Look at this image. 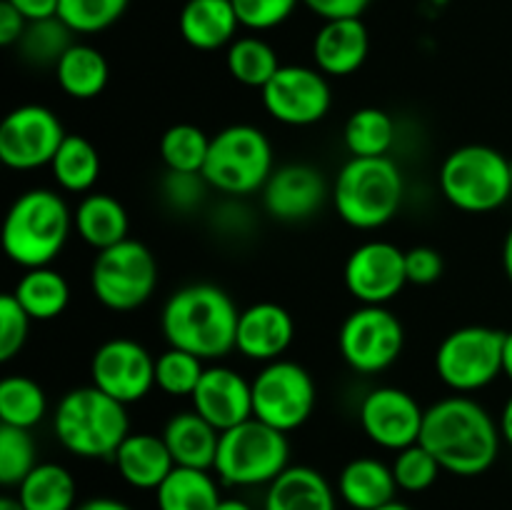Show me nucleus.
Here are the masks:
<instances>
[{
	"instance_id": "864d4df0",
	"label": "nucleus",
	"mask_w": 512,
	"mask_h": 510,
	"mask_svg": "<svg viewBox=\"0 0 512 510\" xmlns=\"http://www.w3.org/2000/svg\"><path fill=\"white\" fill-rule=\"evenodd\" d=\"M503 268H505V275H508V280L512 283V228L508 230L503 243Z\"/></svg>"
},
{
	"instance_id": "6e6552de",
	"label": "nucleus",
	"mask_w": 512,
	"mask_h": 510,
	"mask_svg": "<svg viewBox=\"0 0 512 510\" xmlns=\"http://www.w3.org/2000/svg\"><path fill=\"white\" fill-rule=\"evenodd\" d=\"M273 170V145L255 125H228L210 138L203 168L210 188L228 195H250L263 190Z\"/></svg>"
},
{
	"instance_id": "37998d69",
	"label": "nucleus",
	"mask_w": 512,
	"mask_h": 510,
	"mask_svg": "<svg viewBox=\"0 0 512 510\" xmlns=\"http://www.w3.org/2000/svg\"><path fill=\"white\" fill-rule=\"evenodd\" d=\"M303 0H233L235 13L243 28L270 30L283 25Z\"/></svg>"
},
{
	"instance_id": "7ed1b4c3",
	"label": "nucleus",
	"mask_w": 512,
	"mask_h": 510,
	"mask_svg": "<svg viewBox=\"0 0 512 510\" xmlns=\"http://www.w3.org/2000/svg\"><path fill=\"white\" fill-rule=\"evenodd\" d=\"M70 228H75L73 213L60 193L28 190L15 198L5 215L3 250L20 268H45L65 248Z\"/></svg>"
},
{
	"instance_id": "09e8293b",
	"label": "nucleus",
	"mask_w": 512,
	"mask_h": 510,
	"mask_svg": "<svg viewBox=\"0 0 512 510\" xmlns=\"http://www.w3.org/2000/svg\"><path fill=\"white\" fill-rule=\"evenodd\" d=\"M15 10H20L28 23L33 20H45V18H55L58 15V3L60 0H8Z\"/></svg>"
},
{
	"instance_id": "c85d7f7f",
	"label": "nucleus",
	"mask_w": 512,
	"mask_h": 510,
	"mask_svg": "<svg viewBox=\"0 0 512 510\" xmlns=\"http://www.w3.org/2000/svg\"><path fill=\"white\" fill-rule=\"evenodd\" d=\"M155 500L158 510H218L223 498L208 470L175 465L173 473L155 490Z\"/></svg>"
},
{
	"instance_id": "c03bdc74",
	"label": "nucleus",
	"mask_w": 512,
	"mask_h": 510,
	"mask_svg": "<svg viewBox=\"0 0 512 510\" xmlns=\"http://www.w3.org/2000/svg\"><path fill=\"white\" fill-rule=\"evenodd\" d=\"M208 188L210 185L203 178V173H173V170H168L163 180V198L168 200L170 208L190 213L203 203Z\"/></svg>"
},
{
	"instance_id": "58836bf2",
	"label": "nucleus",
	"mask_w": 512,
	"mask_h": 510,
	"mask_svg": "<svg viewBox=\"0 0 512 510\" xmlns=\"http://www.w3.org/2000/svg\"><path fill=\"white\" fill-rule=\"evenodd\" d=\"M130 0H60L58 18L73 33H100L123 18Z\"/></svg>"
},
{
	"instance_id": "39448f33",
	"label": "nucleus",
	"mask_w": 512,
	"mask_h": 510,
	"mask_svg": "<svg viewBox=\"0 0 512 510\" xmlns=\"http://www.w3.org/2000/svg\"><path fill=\"white\" fill-rule=\"evenodd\" d=\"M405 180L388 158H350L333 185V205L340 218L358 230L383 228L398 215Z\"/></svg>"
},
{
	"instance_id": "f8f14e48",
	"label": "nucleus",
	"mask_w": 512,
	"mask_h": 510,
	"mask_svg": "<svg viewBox=\"0 0 512 510\" xmlns=\"http://www.w3.org/2000/svg\"><path fill=\"white\" fill-rule=\"evenodd\" d=\"M338 345L355 373H383L403 353L405 328L385 305H360L340 325Z\"/></svg>"
},
{
	"instance_id": "bb28decb",
	"label": "nucleus",
	"mask_w": 512,
	"mask_h": 510,
	"mask_svg": "<svg viewBox=\"0 0 512 510\" xmlns=\"http://www.w3.org/2000/svg\"><path fill=\"white\" fill-rule=\"evenodd\" d=\"M75 230L95 250L113 248L128 240L130 218L125 205L108 193H90L78 203L73 213Z\"/></svg>"
},
{
	"instance_id": "1a4fd4ad",
	"label": "nucleus",
	"mask_w": 512,
	"mask_h": 510,
	"mask_svg": "<svg viewBox=\"0 0 512 510\" xmlns=\"http://www.w3.org/2000/svg\"><path fill=\"white\" fill-rule=\"evenodd\" d=\"M158 285V263L148 245L123 240L113 248L98 250L90 268V288L95 300L115 313H130L150 300Z\"/></svg>"
},
{
	"instance_id": "f257e3e1",
	"label": "nucleus",
	"mask_w": 512,
	"mask_h": 510,
	"mask_svg": "<svg viewBox=\"0 0 512 510\" xmlns=\"http://www.w3.org/2000/svg\"><path fill=\"white\" fill-rule=\"evenodd\" d=\"M500 425L468 395L443 398L425 410L420 443L435 455L440 468L473 478L493 468L500 453Z\"/></svg>"
},
{
	"instance_id": "4468645a",
	"label": "nucleus",
	"mask_w": 512,
	"mask_h": 510,
	"mask_svg": "<svg viewBox=\"0 0 512 510\" xmlns=\"http://www.w3.org/2000/svg\"><path fill=\"white\" fill-rule=\"evenodd\" d=\"M260 93L270 118L295 128L320 123L333 105L328 78L308 65H280Z\"/></svg>"
},
{
	"instance_id": "4d7b16f0",
	"label": "nucleus",
	"mask_w": 512,
	"mask_h": 510,
	"mask_svg": "<svg viewBox=\"0 0 512 510\" xmlns=\"http://www.w3.org/2000/svg\"><path fill=\"white\" fill-rule=\"evenodd\" d=\"M378 510H413V508H410V505H405V503H398V500H393V503L383 505V508H378Z\"/></svg>"
},
{
	"instance_id": "a19ab883",
	"label": "nucleus",
	"mask_w": 512,
	"mask_h": 510,
	"mask_svg": "<svg viewBox=\"0 0 512 510\" xmlns=\"http://www.w3.org/2000/svg\"><path fill=\"white\" fill-rule=\"evenodd\" d=\"M390 468H393L395 483L405 493H423V490H428L438 480L440 470H443L438 460H435V455L420 440L415 445L398 450Z\"/></svg>"
},
{
	"instance_id": "de8ad7c7",
	"label": "nucleus",
	"mask_w": 512,
	"mask_h": 510,
	"mask_svg": "<svg viewBox=\"0 0 512 510\" xmlns=\"http://www.w3.org/2000/svg\"><path fill=\"white\" fill-rule=\"evenodd\" d=\"M25 28H28V20L20 15V10H15L8 0L0 3V45L10 48V45H18L23 38Z\"/></svg>"
},
{
	"instance_id": "a211bd4d",
	"label": "nucleus",
	"mask_w": 512,
	"mask_h": 510,
	"mask_svg": "<svg viewBox=\"0 0 512 510\" xmlns=\"http://www.w3.org/2000/svg\"><path fill=\"white\" fill-rule=\"evenodd\" d=\"M328 185L323 173L308 163H288L275 168L263 185V205L268 215L283 223L308 220L323 208Z\"/></svg>"
},
{
	"instance_id": "423d86ee",
	"label": "nucleus",
	"mask_w": 512,
	"mask_h": 510,
	"mask_svg": "<svg viewBox=\"0 0 512 510\" xmlns=\"http://www.w3.org/2000/svg\"><path fill=\"white\" fill-rule=\"evenodd\" d=\"M440 190L458 210L490 213L512 195L510 158L490 145H463L440 165Z\"/></svg>"
},
{
	"instance_id": "8fccbe9b",
	"label": "nucleus",
	"mask_w": 512,
	"mask_h": 510,
	"mask_svg": "<svg viewBox=\"0 0 512 510\" xmlns=\"http://www.w3.org/2000/svg\"><path fill=\"white\" fill-rule=\"evenodd\" d=\"M75 510H133L130 505H125L123 500L115 498H90L85 503L75 505Z\"/></svg>"
},
{
	"instance_id": "dca6fc26",
	"label": "nucleus",
	"mask_w": 512,
	"mask_h": 510,
	"mask_svg": "<svg viewBox=\"0 0 512 510\" xmlns=\"http://www.w3.org/2000/svg\"><path fill=\"white\" fill-rule=\"evenodd\" d=\"M345 288L360 305H385L408 285L405 250L388 240H368L348 255Z\"/></svg>"
},
{
	"instance_id": "e433bc0d",
	"label": "nucleus",
	"mask_w": 512,
	"mask_h": 510,
	"mask_svg": "<svg viewBox=\"0 0 512 510\" xmlns=\"http://www.w3.org/2000/svg\"><path fill=\"white\" fill-rule=\"evenodd\" d=\"M73 30L55 15V18L33 20L20 38V53L33 65H58L65 50L73 45Z\"/></svg>"
},
{
	"instance_id": "3c124183",
	"label": "nucleus",
	"mask_w": 512,
	"mask_h": 510,
	"mask_svg": "<svg viewBox=\"0 0 512 510\" xmlns=\"http://www.w3.org/2000/svg\"><path fill=\"white\" fill-rule=\"evenodd\" d=\"M500 433H503V440L512 448V395L505 403L503 413H500Z\"/></svg>"
},
{
	"instance_id": "5701e85b",
	"label": "nucleus",
	"mask_w": 512,
	"mask_h": 510,
	"mask_svg": "<svg viewBox=\"0 0 512 510\" xmlns=\"http://www.w3.org/2000/svg\"><path fill=\"white\" fill-rule=\"evenodd\" d=\"M163 440L173 455L175 465L180 468H198L210 470L215 468V455L220 445V430L210 425L195 410H183L175 413L165 423Z\"/></svg>"
},
{
	"instance_id": "c756f323",
	"label": "nucleus",
	"mask_w": 512,
	"mask_h": 510,
	"mask_svg": "<svg viewBox=\"0 0 512 510\" xmlns=\"http://www.w3.org/2000/svg\"><path fill=\"white\" fill-rule=\"evenodd\" d=\"M75 478L58 463H38L18 485L25 510H75Z\"/></svg>"
},
{
	"instance_id": "5fc2aeb1",
	"label": "nucleus",
	"mask_w": 512,
	"mask_h": 510,
	"mask_svg": "<svg viewBox=\"0 0 512 510\" xmlns=\"http://www.w3.org/2000/svg\"><path fill=\"white\" fill-rule=\"evenodd\" d=\"M218 510H253V508H250V505L245 503V500H238V498H223V500H220Z\"/></svg>"
},
{
	"instance_id": "b1692460",
	"label": "nucleus",
	"mask_w": 512,
	"mask_h": 510,
	"mask_svg": "<svg viewBox=\"0 0 512 510\" xmlns=\"http://www.w3.org/2000/svg\"><path fill=\"white\" fill-rule=\"evenodd\" d=\"M180 35L195 50H218L230 45L238 33L233 0H188L180 10Z\"/></svg>"
},
{
	"instance_id": "9d476101",
	"label": "nucleus",
	"mask_w": 512,
	"mask_h": 510,
	"mask_svg": "<svg viewBox=\"0 0 512 510\" xmlns=\"http://www.w3.org/2000/svg\"><path fill=\"white\" fill-rule=\"evenodd\" d=\"M503 330L465 325L435 350V373L455 393H475L503 373Z\"/></svg>"
},
{
	"instance_id": "4c0bfd02",
	"label": "nucleus",
	"mask_w": 512,
	"mask_h": 510,
	"mask_svg": "<svg viewBox=\"0 0 512 510\" xmlns=\"http://www.w3.org/2000/svg\"><path fill=\"white\" fill-rule=\"evenodd\" d=\"M205 373L203 358L180 348H168L155 358V388L173 398H190Z\"/></svg>"
},
{
	"instance_id": "9b49d317",
	"label": "nucleus",
	"mask_w": 512,
	"mask_h": 510,
	"mask_svg": "<svg viewBox=\"0 0 512 510\" xmlns=\"http://www.w3.org/2000/svg\"><path fill=\"white\" fill-rule=\"evenodd\" d=\"M315 380L293 360H273L253 380V418L280 433L308 423L315 410Z\"/></svg>"
},
{
	"instance_id": "0eeeda50",
	"label": "nucleus",
	"mask_w": 512,
	"mask_h": 510,
	"mask_svg": "<svg viewBox=\"0 0 512 510\" xmlns=\"http://www.w3.org/2000/svg\"><path fill=\"white\" fill-rule=\"evenodd\" d=\"M290 465L288 435L250 418L220 433L215 473L225 485H270Z\"/></svg>"
},
{
	"instance_id": "f3484780",
	"label": "nucleus",
	"mask_w": 512,
	"mask_h": 510,
	"mask_svg": "<svg viewBox=\"0 0 512 510\" xmlns=\"http://www.w3.org/2000/svg\"><path fill=\"white\" fill-rule=\"evenodd\" d=\"M425 410L408 390L383 385L370 390L360 403V425L375 445L385 450H403L420 440Z\"/></svg>"
},
{
	"instance_id": "79ce46f5",
	"label": "nucleus",
	"mask_w": 512,
	"mask_h": 510,
	"mask_svg": "<svg viewBox=\"0 0 512 510\" xmlns=\"http://www.w3.org/2000/svg\"><path fill=\"white\" fill-rule=\"evenodd\" d=\"M30 320L13 293L0 295V360H13L23 350Z\"/></svg>"
},
{
	"instance_id": "49530a36",
	"label": "nucleus",
	"mask_w": 512,
	"mask_h": 510,
	"mask_svg": "<svg viewBox=\"0 0 512 510\" xmlns=\"http://www.w3.org/2000/svg\"><path fill=\"white\" fill-rule=\"evenodd\" d=\"M305 8L323 20L360 18L368 10L370 0H303Z\"/></svg>"
},
{
	"instance_id": "412c9836",
	"label": "nucleus",
	"mask_w": 512,
	"mask_h": 510,
	"mask_svg": "<svg viewBox=\"0 0 512 510\" xmlns=\"http://www.w3.org/2000/svg\"><path fill=\"white\" fill-rule=\"evenodd\" d=\"M370 53L368 28L360 18L323 20L313 40L315 68L323 75H353Z\"/></svg>"
},
{
	"instance_id": "2eb2a0df",
	"label": "nucleus",
	"mask_w": 512,
	"mask_h": 510,
	"mask_svg": "<svg viewBox=\"0 0 512 510\" xmlns=\"http://www.w3.org/2000/svg\"><path fill=\"white\" fill-rule=\"evenodd\" d=\"M90 380L120 403H138L155 388V358L138 340H105L90 360Z\"/></svg>"
},
{
	"instance_id": "13d9d810",
	"label": "nucleus",
	"mask_w": 512,
	"mask_h": 510,
	"mask_svg": "<svg viewBox=\"0 0 512 510\" xmlns=\"http://www.w3.org/2000/svg\"><path fill=\"white\" fill-rule=\"evenodd\" d=\"M510 178H512V158H510Z\"/></svg>"
},
{
	"instance_id": "ddd939ff",
	"label": "nucleus",
	"mask_w": 512,
	"mask_h": 510,
	"mask_svg": "<svg viewBox=\"0 0 512 510\" xmlns=\"http://www.w3.org/2000/svg\"><path fill=\"white\" fill-rule=\"evenodd\" d=\"M58 115L45 105H20L0 125V160L13 170H35L53 163L65 140Z\"/></svg>"
},
{
	"instance_id": "a18cd8bd",
	"label": "nucleus",
	"mask_w": 512,
	"mask_h": 510,
	"mask_svg": "<svg viewBox=\"0 0 512 510\" xmlns=\"http://www.w3.org/2000/svg\"><path fill=\"white\" fill-rule=\"evenodd\" d=\"M443 255L428 245H418V248L405 250V273H408V283L413 285H430L440 280L443 275Z\"/></svg>"
},
{
	"instance_id": "a878e982",
	"label": "nucleus",
	"mask_w": 512,
	"mask_h": 510,
	"mask_svg": "<svg viewBox=\"0 0 512 510\" xmlns=\"http://www.w3.org/2000/svg\"><path fill=\"white\" fill-rule=\"evenodd\" d=\"M340 498L353 510H378L393 503L398 483L390 465L378 458H355L343 468L338 480Z\"/></svg>"
},
{
	"instance_id": "6e6d98bb",
	"label": "nucleus",
	"mask_w": 512,
	"mask_h": 510,
	"mask_svg": "<svg viewBox=\"0 0 512 510\" xmlns=\"http://www.w3.org/2000/svg\"><path fill=\"white\" fill-rule=\"evenodd\" d=\"M0 510H25V508L20 505L18 498H10V495H5V498H0Z\"/></svg>"
},
{
	"instance_id": "f704fd0d",
	"label": "nucleus",
	"mask_w": 512,
	"mask_h": 510,
	"mask_svg": "<svg viewBox=\"0 0 512 510\" xmlns=\"http://www.w3.org/2000/svg\"><path fill=\"white\" fill-rule=\"evenodd\" d=\"M395 140V123L385 110L360 108L345 123V145L353 158H380Z\"/></svg>"
},
{
	"instance_id": "c9c22d12",
	"label": "nucleus",
	"mask_w": 512,
	"mask_h": 510,
	"mask_svg": "<svg viewBox=\"0 0 512 510\" xmlns=\"http://www.w3.org/2000/svg\"><path fill=\"white\" fill-rule=\"evenodd\" d=\"M210 138L193 123H178L160 138V158L173 173H203Z\"/></svg>"
},
{
	"instance_id": "72a5a7b5",
	"label": "nucleus",
	"mask_w": 512,
	"mask_h": 510,
	"mask_svg": "<svg viewBox=\"0 0 512 510\" xmlns=\"http://www.w3.org/2000/svg\"><path fill=\"white\" fill-rule=\"evenodd\" d=\"M278 70V53H275L273 45L265 43L263 38L245 35V38H235L233 43H230L228 73L233 75L240 85L263 90Z\"/></svg>"
},
{
	"instance_id": "20e7f679",
	"label": "nucleus",
	"mask_w": 512,
	"mask_h": 510,
	"mask_svg": "<svg viewBox=\"0 0 512 510\" xmlns=\"http://www.w3.org/2000/svg\"><path fill=\"white\" fill-rule=\"evenodd\" d=\"M55 438L80 458H113L130 435L125 403L110 398L95 385L63 395L53 415Z\"/></svg>"
},
{
	"instance_id": "ea45409f",
	"label": "nucleus",
	"mask_w": 512,
	"mask_h": 510,
	"mask_svg": "<svg viewBox=\"0 0 512 510\" xmlns=\"http://www.w3.org/2000/svg\"><path fill=\"white\" fill-rule=\"evenodd\" d=\"M35 465V443L28 430L0 425V483L18 488Z\"/></svg>"
},
{
	"instance_id": "2f4dec72",
	"label": "nucleus",
	"mask_w": 512,
	"mask_h": 510,
	"mask_svg": "<svg viewBox=\"0 0 512 510\" xmlns=\"http://www.w3.org/2000/svg\"><path fill=\"white\" fill-rule=\"evenodd\" d=\"M50 170H53L55 183L63 190L88 193L100 175V155L83 135H65L63 145L50 163Z\"/></svg>"
},
{
	"instance_id": "393cba45",
	"label": "nucleus",
	"mask_w": 512,
	"mask_h": 510,
	"mask_svg": "<svg viewBox=\"0 0 512 510\" xmlns=\"http://www.w3.org/2000/svg\"><path fill=\"white\" fill-rule=\"evenodd\" d=\"M265 510H335V493L310 465H288L268 485Z\"/></svg>"
},
{
	"instance_id": "aec40b11",
	"label": "nucleus",
	"mask_w": 512,
	"mask_h": 510,
	"mask_svg": "<svg viewBox=\"0 0 512 510\" xmlns=\"http://www.w3.org/2000/svg\"><path fill=\"white\" fill-rule=\"evenodd\" d=\"M295 335L293 315L278 303H255L240 310L238 335H235V350L248 360L258 363H273L290 348Z\"/></svg>"
},
{
	"instance_id": "473e14b6",
	"label": "nucleus",
	"mask_w": 512,
	"mask_h": 510,
	"mask_svg": "<svg viewBox=\"0 0 512 510\" xmlns=\"http://www.w3.org/2000/svg\"><path fill=\"white\" fill-rule=\"evenodd\" d=\"M48 398L40 383L28 375H8L0 383V420L3 425L30 430L45 418Z\"/></svg>"
},
{
	"instance_id": "6ab92c4d",
	"label": "nucleus",
	"mask_w": 512,
	"mask_h": 510,
	"mask_svg": "<svg viewBox=\"0 0 512 510\" xmlns=\"http://www.w3.org/2000/svg\"><path fill=\"white\" fill-rule=\"evenodd\" d=\"M190 400L195 413L203 415L220 433L253 418V383L225 365L205 368Z\"/></svg>"
},
{
	"instance_id": "cd10ccee",
	"label": "nucleus",
	"mask_w": 512,
	"mask_h": 510,
	"mask_svg": "<svg viewBox=\"0 0 512 510\" xmlns=\"http://www.w3.org/2000/svg\"><path fill=\"white\" fill-rule=\"evenodd\" d=\"M55 78H58V85L70 98H98L110 78L108 60L93 45L73 43L55 65Z\"/></svg>"
},
{
	"instance_id": "4be33fe9",
	"label": "nucleus",
	"mask_w": 512,
	"mask_h": 510,
	"mask_svg": "<svg viewBox=\"0 0 512 510\" xmlns=\"http://www.w3.org/2000/svg\"><path fill=\"white\" fill-rule=\"evenodd\" d=\"M113 460L118 465L120 478L138 490H158L175 468L163 435L153 433H130L120 443Z\"/></svg>"
},
{
	"instance_id": "7c9ffc66",
	"label": "nucleus",
	"mask_w": 512,
	"mask_h": 510,
	"mask_svg": "<svg viewBox=\"0 0 512 510\" xmlns=\"http://www.w3.org/2000/svg\"><path fill=\"white\" fill-rule=\"evenodd\" d=\"M13 295L33 320H55L68 308L70 285L58 270L45 265V268L25 270Z\"/></svg>"
},
{
	"instance_id": "603ef678",
	"label": "nucleus",
	"mask_w": 512,
	"mask_h": 510,
	"mask_svg": "<svg viewBox=\"0 0 512 510\" xmlns=\"http://www.w3.org/2000/svg\"><path fill=\"white\" fill-rule=\"evenodd\" d=\"M503 375L512 383V330L505 333V343H503Z\"/></svg>"
},
{
	"instance_id": "f03ea898",
	"label": "nucleus",
	"mask_w": 512,
	"mask_h": 510,
	"mask_svg": "<svg viewBox=\"0 0 512 510\" xmlns=\"http://www.w3.org/2000/svg\"><path fill=\"white\" fill-rule=\"evenodd\" d=\"M240 310L218 285L193 283L175 290L160 315V328L170 348L215 360L235 350Z\"/></svg>"
}]
</instances>
